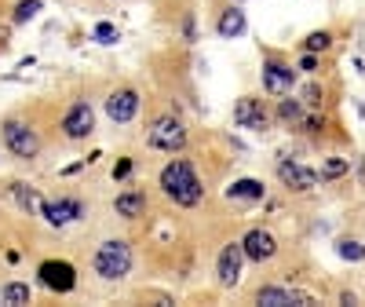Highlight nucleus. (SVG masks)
<instances>
[{"label":"nucleus","mask_w":365,"mask_h":307,"mask_svg":"<svg viewBox=\"0 0 365 307\" xmlns=\"http://www.w3.org/2000/svg\"><path fill=\"white\" fill-rule=\"evenodd\" d=\"M161 190L176 205H198L205 194V187H201L198 172L190 169V161H168L161 169Z\"/></svg>","instance_id":"1"},{"label":"nucleus","mask_w":365,"mask_h":307,"mask_svg":"<svg viewBox=\"0 0 365 307\" xmlns=\"http://www.w3.org/2000/svg\"><path fill=\"white\" fill-rule=\"evenodd\" d=\"M128 267H132V249H128V241L113 238V241H102L99 252H95V275L106 278V281H117L128 275Z\"/></svg>","instance_id":"2"},{"label":"nucleus","mask_w":365,"mask_h":307,"mask_svg":"<svg viewBox=\"0 0 365 307\" xmlns=\"http://www.w3.org/2000/svg\"><path fill=\"white\" fill-rule=\"evenodd\" d=\"M150 147H158V150H168V154H176L187 147V128H182L179 118H158L150 124Z\"/></svg>","instance_id":"3"},{"label":"nucleus","mask_w":365,"mask_h":307,"mask_svg":"<svg viewBox=\"0 0 365 307\" xmlns=\"http://www.w3.org/2000/svg\"><path fill=\"white\" fill-rule=\"evenodd\" d=\"M4 143H8V150L15 154V158H22V161L37 158V150H41V139H37V132H33L30 124H22V121H8V124H4Z\"/></svg>","instance_id":"4"},{"label":"nucleus","mask_w":365,"mask_h":307,"mask_svg":"<svg viewBox=\"0 0 365 307\" xmlns=\"http://www.w3.org/2000/svg\"><path fill=\"white\" fill-rule=\"evenodd\" d=\"M249 260L245 256V245L241 241H230V245H223V252H219V260H216V275H219V286H238L241 281V263Z\"/></svg>","instance_id":"5"},{"label":"nucleus","mask_w":365,"mask_h":307,"mask_svg":"<svg viewBox=\"0 0 365 307\" xmlns=\"http://www.w3.org/2000/svg\"><path fill=\"white\" fill-rule=\"evenodd\" d=\"M234 124L249 128V132H267L270 118H267L263 102L252 99V95H245V99H238V106H234Z\"/></svg>","instance_id":"6"},{"label":"nucleus","mask_w":365,"mask_h":307,"mask_svg":"<svg viewBox=\"0 0 365 307\" xmlns=\"http://www.w3.org/2000/svg\"><path fill=\"white\" fill-rule=\"evenodd\" d=\"M37 275H41V281L48 289H55V292H70L77 286V271H73V263H66V260H44Z\"/></svg>","instance_id":"7"},{"label":"nucleus","mask_w":365,"mask_h":307,"mask_svg":"<svg viewBox=\"0 0 365 307\" xmlns=\"http://www.w3.org/2000/svg\"><path fill=\"white\" fill-rule=\"evenodd\" d=\"M91 128H95V113H91V106L84 99L73 102L70 113L62 118V132H66L70 139H84V136H91Z\"/></svg>","instance_id":"8"},{"label":"nucleus","mask_w":365,"mask_h":307,"mask_svg":"<svg viewBox=\"0 0 365 307\" xmlns=\"http://www.w3.org/2000/svg\"><path fill=\"white\" fill-rule=\"evenodd\" d=\"M256 304H267V307H289V304H299V307H310L315 300L299 289H281V286H263L256 292Z\"/></svg>","instance_id":"9"},{"label":"nucleus","mask_w":365,"mask_h":307,"mask_svg":"<svg viewBox=\"0 0 365 307\" xmlns=\"http://www.w3.org/2000/svg\"><path fill=\"white\" fill-rule=\"evenodd\" d=\"M296 84V70L281 66V62H263V88L270 95H289Z\"/></svg>","instance_id":"10"},{"label":"nucleus","mask_w":365,"mask_h":307,"mask_svg":"<svg viewBox=\"0 0 365 307\" xmlns=\"http://www.w3.org/2000/svg\"><path fill=\"white\" fill-rule=\"evenodd\" d=\"M106 113H110V121L117 124H128L139 113V95L132 92V88H121V92H113L106 99Z\"/></svg>","instance_id":"11"},{"label":"nucleus","mask_w":365,"mask_h":307,"mask_svg":"<svg viewBox=\"0 0 365 307\" xmlns=\"http://www.w3.org/2000/svg\"><path fill=\"white\" fill-rule=\"evenodd\" d=\"M81 212H84V205L81 201H73V198H62V201H44V220L51 227H66L73 220H81Z\"/></svg>","instance_id":"12"},{"label":"nucleus","mask_w":365,"mask_h":307,"mask_svg":"<svg viewBox=\"0 0 365 307\" xmlns=\"http://www.w3.org/2000/svg\"><path fill=\"white\" fill-rule=\"evenodd\" d=\"M278 176H281V183L292 187V190H315L318 187V172L315 169H303V165H296V161H281L278 165Z\"/></svg>","instance_id":"13"},{"label":"nucleus","mask_w":365,"mask_h":307,"mask_svg":"<svg viewBox=\"0 0 365 307\" xmlns=\"http://www.w3.org/2000/svg\"><path fill=\"white\" fill-rule=\"evenodd\" d=\"M241 245H245V256L249 260H256V263H263V260H270L274 252H278V245H274V238L267 234V230H249V234L241 238Z\"/></svg>","instance_id":"14"},{"label":"nucleus","mask_w":365,"mask_h":307,"mask_svg":"<svg viewBox=\"0 0 365 307\" xmlns=\"http://www.w3.org/2000/svg\"><path fill=\"white\" fill-rule=\"evenodd\" d=\"M113 209H117V216H124V220H135V216H142V209H147V194H142V190H124V194H117Z\"/></svg>","instance_id":"15"},{"label":"nucleus","mask_w":365,"mask_h":307,"mask_svg":"<svg viewBox=\"0 0 365 307\" xmlns=\"http://www.w3.org/2000/svg\"><path fill=\"white\" fill-rule=\"evenodd\" d=\"M227 198L230 201H259L263 198V183L259 179H234L227 187Z\"/></svg>","instance_id":"16"},{"label":"nucleus","mask_w":365,"mask_h":307,"mask_svg":"<svg viewBox=\"0 0 365 307\" xmlns=\"http://www.w3.org/2000/svg\"><path fill=\"white\" fill-rule=\"evenodd\" d=\"M11 194H15V201L22 205L26 212H44V198L37 194L33 187H26V183H11Z\"/></svg>","instance_id":"17"},{"label":"nucleus","mask_w":365,"mask_h":307,"mask_svg":"<svg viewBox=\"0 0 365 307\" xmlns=\"http://www.w3.org/2000/svg\"><path fill=\"white\" fill-rule=\"evenodd\" d=\"M245 33V11L241 8H230V11H223V19H219V37H241Z\"/></svg>","instance_id":"18"},{"label":"nucleus","mask_w":365,"mask_h":307,"mask_svg":"<svg viewBox=\"0 0 365 307\" xmlns=\"http://www.w3.org/2000/svg\"><path fill=\"white\" fill-rule=\"evenodd\" d=\"M0 297H4V304H11V307L30 304V286H22V281H8V286L0 289Z\"/></svg>","instance_id":"19"},{"label":"nucleus","mask_w":365,"mask_h":307,"mask_svg":"<svg viewBox=\"0 0 365 307\" xmlns=\"http://www.w3.org/2000/svg\"><path fill=\"white\" fill-rule=\"evenodd\" d=\"M281 121L285 124H299V121H303V106H299V102L296 99H281Z\"/></svg>","instance_id":"20"},{"label":"nucleus","mask_w":365,"mask_h":307,"mask_svg":"<svg viewBox=\"0 0 365 307\" xmlns=\"http://www.w3.org/2000/svg\"><path fill=\"white\" fill-rule=\"evenodd\" d=\"M350 169V161H344V158H329L321 165V179H336V176H344Z\"/></svg>","instance_id":"21"},{"label":"nucleus","mask_w":365,"mask_h":307,"mask_svg":"<svg viewBox=\"0 0 365 307\" xmlns=\"http://www.w3.org/2000/svg\"><path fill=\"white\" fill-rule=\"evenodd\" d=\"M91 33H95L99 44H113L117 41V26L113 22H95V30H91Z\"/></svg>","instance_id":"22"},{"label":"nucleus","mask_w":365,"mask_h":307,"mask_svg":"<svg viewBox=\"0 0 365 307\" xmlns=\"http://www.w3.org/2000/svg\"><path fill=\"white\" fill-rule=\"evenodd\" d=\"M336 252H340L344 260H350V263H358L362 256H365V249L358 245V241H340V245H336Z\"/></svg>","instance_id":"23"},{"label":"nucleus","mask_w":365,"mask_h":307,"mask_svg":"<svg viewBox=\"0 0 365 307\" xmlns=\"http://www.w3.org/2000/svg\"><path fill=\"white\" fill-rule=\"evenodd\" d=\"M37 11H41V4H37V0H22V4L15 8V22H30Z\"/></svg>","instance_id":"24"},{"label":"nucleus","mask_w":365,"mask_h":307,"mask_svg":"<svg viewBox=\"0 0 365 307\" xmlns=\"http://www.w3.org/2000/svg\"><path fill=\"white\" fill-rule=\"evenodd\" d=\"M329 44H333V37L325 33V30H318V33H310V37H307V51H325Z\"/></svg>","instance_id":"25"},{"label":"nucleus","mask_w":365,"mask_h":307,"mask_svg":"<svg viewBox=\"0 0 365 307\" xmlns=\"http://www.w3.org/2000/svg\"><path fill=\"white\" fill-rule=\"evenodd\" d=\"M128 172H132V161L124 158V161H117V169H113V179H124Z\"/></svg>","instance_id":"26"},{"label":"nucleus","mask_w":365,"mask_h":307,"mask_svg":"<svg viewBox=\"0 0 365 307\" xmlns=\"http://www.w3.org/2000/svg\"><path fill=\"white\" fill-rule=\"evenodd\" d=\"M315 66H318L315 51H307V55H303V59H299V70H307V73H310V70H315Z\"/></svg>","instance_id":"27"},{"label":"nucleus","mask_w":365,"mask_h":307,"mask_svg":"<svg viewBox=\"0 0 365 307\" xmlns=\"http://www.w3.org/2000/svg\"><path fill=\"white\" fill-rule=\"evenodd\" d=\"M0 304H4V297H0Z\"/></svg>","instance_id":"28"}]
</instances>
